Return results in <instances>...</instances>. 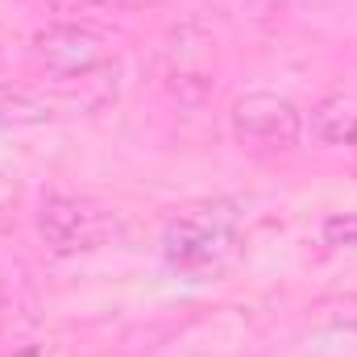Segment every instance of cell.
<instances>
[{
	"mask_svg": "<svg viewBox=\"0 0 357 357\" xmlns=\"http://www.w3.org/2000/svg\"><path fill=\"white\" fill-rule=\"evenodd\" d=\"M162 254L167 262L191 278H212L237 262L241 254V220L225 204H204L187 208L162 233Z\"/></svg>",
	"mask_w": 357,
	"mask_h": 357,
	"instance_id": "6da1fadb",
	"label": "cell"
},
{
	"mask_svg": "<svg viewBox=\"0 0 357 357\" xmlns=\"http://www.w3.org/2000/svg\"><path fill=\"white\" fill-rule=\"evenodd\" d=\"M158 84L178 104H204L216 88V42L195 21H183L167 33L158 50Z\"/></svg>",
	"mask_w": 357,
	"mask_h": 357,
	"instance_id": "7a4b0ae2",
	"label": "cell"
},
{
	"mask_svg": "<svg viewBox=\"0 0 357 357\" xmlns=\"http://www.w3.org/2000/svg\"><path fill=\"white\" fill-rule=\"evenodd\" d=\"M229 129H233V142L245 150V154H287L299 146L303 137V112L287 100V96H274V91H250L233 104L229 112Z\"/></svg>",
	"mask_w": 357,
	"mask_h": 357,
	"instance_id": "3957f363",
	"label": "cell"
},
{
	"mask_svg": "<svg viewBox=\"0 0 357 357\" xmlns=\"http://www.w3.org/2000/svg\"><path fill=\"white\" fill-rule=\"evenodd\" d=\"M33 59L59 84L84 79L91 71L116 63L112 59V38L104 29L88 25V21H54V25L38 29L33 33Z\"/></svg>",
	"mask_w": 357,
	"mask_h": 357,
	"instance_id": "277c9868",
	"label": "cell"
},
{
	"mask_svg": "<svg viewBox=\"0 0 357 357\" xmlns=\"http://www.w3.org/2000/svg\"><path fill=\"white\" fill-rule=\"evenodd\" d=\"M33 225H38V237L50 254L71 258V254L96 250L112 233V212L100 208L96 199H84V195L50 191V195H42Z\"/></svg>",
	"mask_w": 357,
	"mask_h": 357,
	"instance_id": "5b68a950",
	"label": "cell"
},
{
	"mask_svg": "<svg viewBox=\"0 0 357 357\" xmlns=\"http://www.w3.org/2000/svg\"><path fill=\"white\" fill-rule=\"evenodd\" d=\"M4 287L13 291V303L8 295L0 299V349L8 357H38L42 354V320H38V303L33 295L25 291V299H17V287H21V274L4 278Z\"/></svg>",
	"mask_w": 357,
	"mask_h": 357,
	"instance_id": "8992f818",
	"label": "cell"
},
{
	"mask_svg": "<svg viewBox=\"0 0 357 357\" xmlns=\"http://www.w3.org/2000/svg\"><path fill=\"white\" fill-rule=\"evenodd\" d=\"M307 129L320 146H357V91H328L312 104Z\"/></svg>",
	"mask_w": 357,
	"mask_h": 357,
	"instance_id": "52a82bcc",
	"label": "cell"
},
{
	"mask_svg": "<svg viewBox=\"0 0 357 357\" xmlns=\"http://www.w3.org/2000/svg\"><path fill=\"white\" fill-rule=\"evenodd\" d=\"M54 112L42 96L25 88H0V129H29V125H46Z\"/></svg>",
	"mask_w": 357,
	"mask_h": 357,
	"instance_id": "ba28073f",
	"label": "cell"
},
{
	"mask_svg": "<svg viewBox=\"0 0 357 357\" xmlns=\"http://www.w3.org/2000/svg\"><path fill=\"white\" fill-rule=\"evenodd\" d=\"M324 241L337 245V250H357V212H333L324 225H320Z\"/></svg>",
	"mask_w": 357,
	"mask_h": 357,
	"instance_id": "9c48e42d",
	"label": "cell"
},
{
	"mask_svg": "<svg viewBox=\"0 0 357 357\" xmlns=\"http://www.w3.org/2000/svg\"><path fill=\"white\" fill-rule=\"evenodd\" d=\"M121 0H46L50 13H63V21H79L84 13H96V8H116Z\"/></svg>",
	"mask_w": 357,
	"mask_h": 357,
	"instance_id": "30bf717a",
	"label": "cell"
}]
</instances>
